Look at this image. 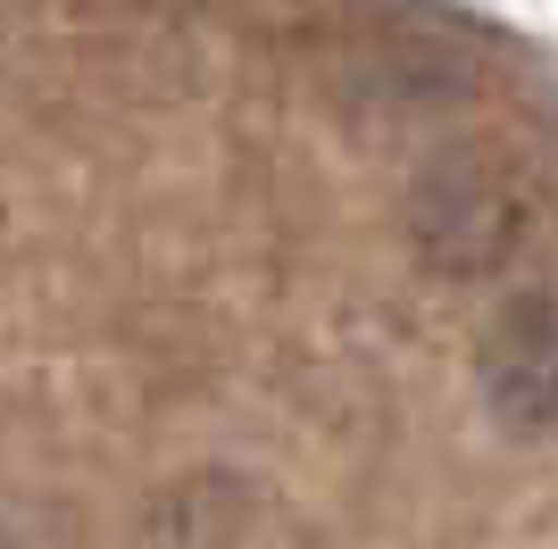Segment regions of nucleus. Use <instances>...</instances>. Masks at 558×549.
Returning a JSON list of instances; mask_svg holds the SVG:
<instances>
[{
    "mask_svg": "<svg viewBox=\"0 0 558 549\" xmlns=\"http://www.w3.org/2000/svg\"><path fill=\"white\" fill-rule=\"evenodd\" d=\"M466 75L450 68L434 42H384L375 50V91L384 100H417V109H442V100H459Z\"/></svg>",
    "mask_w": 558,
    "mask_h": 549,
    "instance_id": "nucleus-4",
    "label": "nucleus"
},
{
    "mask_svg": "<svg viewBox=\"0 0 558 549\" xmlns=\"http://www.w3.org/2000/svg\"><path fill=\"white\" fill-rule=\"evenodd\" d=\"M242 541V491L226 475L175 483L159 508V549H233Z\"/></svg>",
    "mask_w": 558,
    "mask_h": 549,
    "instance_id": "nucleus-3",
    "label": "nucleus"
},
{
    "mask_svg": "<svg viewBox=\"0 0 558 549\" xmlns=\"http://www.w3.org/2000/svg\"><path fill=\"white\" fill-rule=\"evenodd\" d=\"M484 400L525 434L558 425V267L500 300L484 333Z\"/></svg>",
    "mask_w": 558,
    "mask_h": 549,
    "instance_id": "nucleus-2",
    "label": "nucleus"
},
{
    "mask_svg": "<svg viewBox=\"0 0 558 549\" xmlns=\"http://www.w3.org/2000/svg\"><path fill=\"white\" fill-rule=\"evenodd\" d=\"M0 549H17V541H9V533H0Z\"/></svg>",
    "mask_w": 558,
    "mask_h": 549,
    "instance_id": "nucleus-5",
    "label": "nucleus"
},
{
    "mask_svg": "<svg viewBox=\"0 0 558 549\" xmlns=\"http://www.w3.org/2000/svg\"><path fill=\"white\" fill-rule=\"evenodd\" d=\"M534 233H542V183L509 150H459L409 183V251L442 283L500 274L509 258L534 251Z\"/></svg>",
    "mask_w": 558,
    "mask_h": 549,
    "instance_id": "nucleus-1",
    "label": "nucleus"
}]
</instances>
